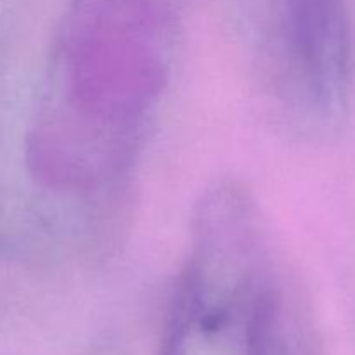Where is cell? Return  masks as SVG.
I'll use <instances>...</instances> for the list:
<instances>
[{
    "mask_svg": "<svg viewBox=\"0 0 355 355\" xmlns=\"http://www.w3.org/2000/svg\"><path fill=\"white\" fill-rule=\"evenodd\" d=\"M170 23L153 0H82L52 51L30 165L47 187L97 194L123 179L170 80Z\"/></svg>",
    "mask_w": 355,
    "mask_h": 355,
    "instance_id": "6da1fadb",
    "label": "cell"
}]
</instances>
